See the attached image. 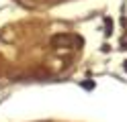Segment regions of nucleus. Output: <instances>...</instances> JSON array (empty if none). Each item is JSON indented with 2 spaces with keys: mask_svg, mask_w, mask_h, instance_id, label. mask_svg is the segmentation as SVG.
<instances>
[{
  "mask_svg": "<svg viewBox=\"0 0 127 122\" xmlns=\"http://www.w3.org/2000/svg\"><path fill=\"white\" fill-rule=\"evenodd\" d=\"M51 45L55 49H70L72 45H82V39L80 37H72V35H66V33H62V35H55L51 39Z\"/></svg>",
  "mask_w": 127,
  "mask_h": 122,
  "instance_id": "nucleus-1",
  "label": "nucleus"
},
{
  "mask_svg": "<svg viewBox=\"0 0 127 122\" xmlns=\"http://www.w3.org/2000/svg\"><path fill=\"white\" fill-rule=\"evenodd\" d=\"M125 71H127V63H125Z\"/></svg>",
  "mask_w": 127,
  "mask_h": 122,
  "instance_id": "nucleus-2",
  "label": "nucleus"
}]
</instances>
